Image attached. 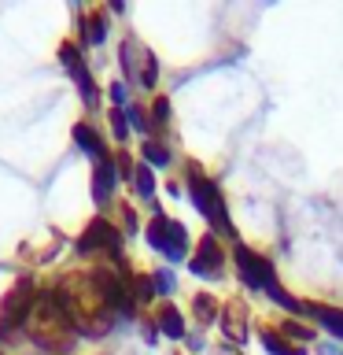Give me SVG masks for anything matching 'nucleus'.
I'll list each match as a JSON object with an SVG mask.
<instances>
[{
	"instance_id": "obj_1",
	"label": "nucleus",
	"mask_w": 343,
	"mask_h": 355,
	"mask_svg": "<svg viewBox=\"0 0 343 355\" xmlns=\"http://www.w3.org/2000/svg\"><path fill=\"white\" fill-rule=\"evenodd\" d=\"M188 189H192V204L203 211V215L214 222L218 230H225V233H232V226H229V215H225V204H221V196H218V189H214V182H207V178H199V174H192V182H188Z\"/></svg>"
},
{
	"instance_id": "obj_2",
	"label": "nucleus",
	"mask_w": 343,
	"mask_h": 355,
	"mask_svg": "<svg viewBox=\"0 0 343 355\" xmlns=\"http://www.w3.org/2000/svg\"><path fill=\"white\" fill-rule=\"evenodd\" d=\"M122 67H126V74L133 78V82L140 85H155V78H159V67H155V55L148 49H140L137 41H126L122 44Z\"/></svg>"
},
{
	"instance_id": "obj_3",
	"label": "nucleus",
	"mask_w": 343,
	"mask_h": 355,
	"mask_svg": "<svg viewBox=\"0 0 343 355\" xmlns=\"http://www.w3.org/2000/svg\"><path fill=\"white\" fill-rule=\"evenodd\" d=\"M30 307H33V285L30 282H19L4 296V304H0V329H15L19 322L30 315Z\"/></svg>"
},
{
	"instance_id": "obj_4",
	"label": "nucleus",
	"mask_w": 343,
	"mask_h": 355,
	"mask_svg": "<svg viewBox=\"0 0 343 355\" xmlns=\"http://www.w3.org/2000/svg\"><path fill=\"white\" fill-rule=\"evenodd\" d=\"M237 263H240V277H243V285H251V288H270V285H277V282H273V266L266 263L262 255L248 252L243 244L237 248Z\"/></svg>"
},
{
	"instance_id": "obj_5",
	"label": "nucleus",
	"mask_w": 343,
	"mask_h": 355,
	"mask_svg": "<svg viewBox=\"0 0 343 355\" xmlns=\"http://www.w3.org/2000/svg\"><path fill=\"white\" fill-rule=\"evenodd\" d=\"M96 248H104L111 255L122 252V233L111 226V222H104V218H93L89 230L82 233V252H96Z\"/></svg>"
},
{
	"instance_id": "obj_6",
	"label": "nucleus",
	"mask_w": 343,
	"mask_h": 355,
	"mask_svg": "<svg viewBox=\"0 0 343 355\" xmlns=\"http://www.w3.org/2000/svg\"><path fill=\"white\" fill-rule=\"evenodd\" d=\"M221 263H225V255H221L218 237H203V241H199V248H196V255H192V274H199V277H218V274H221Z\"/></svg>"
},
{
	"instance_id": "obj_7",
	"label": "nucleus",
	"mask_w": 343,
	"mask_h": 355,
	"mask_svg": "<svg viewBox=\"0 0 343 355\" xmlns=\"http://www.w3.org/2000/svg\"><path fill=\"white\" fill-rule=\"evenodd\" d=\"M59 55H63V63H66V71H71L74 78H77V85H82V100L89 107L96 104V85H93V78L85 74V67H82V55L74 52V44H63L59 49Z\"/></svg>"
},
{
	"instance_id": "obj_8",
	"label": "nucleus",
	"mask_w": 343,
	"mask_h": 355,
	"mask_svg": "<svg viewBox=\"0 0 343 355\" xmlns=\"http://www.w3.org/2000/svg\"><path fill=\"white\" fill-rule=\"evenodd\" d=\"M306 315H314L321 326H325L332 337H340L343 340V311H332V307H317V304H310L306 307Z\"/></svg>"
},
{
	"instance_id": "obj_9",
	"label": "nucleus",
	"mask_w": 343,
	"mask_h": 355,
	"mask_svg": "<svg viewBox=\"0 0 343 355\" xmlns=\"http://www.w3.org/2000/svg\"><path fill=\"white\" fill-rule=\"evenodd\" d=\"M159 329L166 333V337H185V318H181V311H177L174 304L159 307Z\"/></svg>"
},
{
	"instance_id": "obj_10",
	"label": "nucleus",
	"mask_w": 343,
	"mask_h": 355,
	"mask_svg": "<svg viewBox=\"0 0 343 355\" xmlns=\"http://www.w3.org/2000/svg\"><path fill=\"white\" fill-rule=\"evenodd\" d=\"M163 252H166V259H185V226L181 222H170V230H166V244H163Z\"/></svg>"
},
{
	"instance_id": "obj_11",
	"label": "nucleus",
	"mask_w": 343,
	"mask_h": 355,
	"mask_svg": "<svg viewBox=\"0 0 343 355\" xmlns=\"http://www.w3.org/2000/svg\"><path fill=\"white\" fill-rule=\"evenodd\" d=\"M115 163H111V159H100L96 163V200H100V204H104V200L111 196V189H115Z\"/></svg>"
},
{
	"instance_id": "obj_12",
	"label": "nucleus",
	"mask_w": 343,
	"mask_h": 355,
	"mask_svg": "<svg viewBox=\"0 0 343 355\" xmlns=\"http://www.w3.org/2000/svg\"><path fill=\"white\" fill-rule=\"evenodd\" d=\"M74 141L82 144V148H85L89 155H93L96 163H100V159H107V155H104V141H100L89 126H74Z\"/></svg>"
},
{
	"instance_id": "obj_13",
	"label": "nucleus",
	"mask_w": 343,
	"mask_h": 355,
	"mask_svg": "<svg viewBox=\"0 0 343 355\" xmlns=\"http://www.w3.org/2000/svg\"><path fill=\"white\" fill-rule=\"evenodd\" d=\"M225 333L237 344L248 337V333H243V304H229V311H225Z\"/></svg>"
},
{
	"instance_id": "obj_14",
	"label": "nucleus",
	"mask_w": 343,
	"mask_h": 355,
	"mask_svg": "<svg viewBox=\"0 0 343 355\" xmlns=\"http://www.w3.org/2000/svg\"><path fill=\"white\" fill-rule=\"evenodd\" d=\"M262 344L270 355H306L303 348H295V344H288L284 337H277V333H262Z\"/></svg>"
},
{
	"instance_id": "obj_15",
	"label": "nucleus",
	"mask_w": 343,
	"mask_h": 355,
	"mask_svg": "<svg viewBox=\"0 0 343 355\" xmlns=\"http://www.w3.org/2000/svg\"><path fill=\"white\" fill-rule=\"evenodd\" d=\"M192 311H196V318L207 326V322H214V315H218V300L207 296V293H199V296L192 300Z\"/></svg>"
},
{
	"instance_id": "obj_16",
	"label": "nucleus",
	"mask_w": 343,
	"mask_h": 355,
	"mask_svg": "<svg viewBox=\"0 0 343 355\" xmlns=\"http://www.w3.org/2000/svg\"><path fill=\"white\" fill-rule=\"evenodd\" d=\"M82 30H85V41H89V44H100V41L107 37V19H104V15H89Z\"/></svg>"
},
{
	"instance_id": "obj_17",
	"label": "nucleus",
	"mask_w": 343,
	"mask_h": 355,
	"mask_svg": "<svg viewBox=\"0 0 343 355\" xmlns=\"http://www.w3.org/2000/svg\"><path fill=\"white\" fill-rule=\"evenodd\" d=\"M166 230H170V218H166V215H155V218H151V226H148V244H151V248H159V252H163Z\"/></svg>"
},
{
	"instance_id": "obj_18",
	"label": "nucleus",
	"mask_w": 343,
	"mask_h": 355,
	"mask_svg": "<svg viewBox=\"0 0 343 355\" xmlns=\"http://www.w3.org/2000/svg\"><path fill=\"white\" fill-rule=\"evenodd\" d=\"M133 182H137V193L140 196H151L155 193V178H151L148 166H137V171H133Z\"/></svg>"
},
{
	"instance_id": "obj_19",
	"label": "nucleus",
	"mask_w": 343,
	"mask_h": 355,
	"mask_svg": "<svg viewBox=\"0 0 343 355\" xmlns=\"http://www.w3.org/2000/svg\"><path fill=\"white\" fill-rule=\"evenodd\" d=\"M140 152H144V159H148V163H155V166H166V163H170V152H166L163 144H151V141H148Z\"/></svg>"
},
{
	"instance_id": "obj_20",
	"label": "nucleus",
	"mask_w": 343,
	"mask_h": 355,
	"mask_svg": "<svg viewBox=\"0 0 343 355\" xmlns=\"http://www.w3.org/2000/svg\"><path fill=\"white\" fill-rule=\"evenodd\" d=\"M151 285L159 288L163 296H170L174 288H177V282H174V274H170V270H155V277H151Z\"/></svg>"
},
{
	"instance_id": "obj_21",
	"label": "nucleus",
	"mask_w": 343,
	"mask_h": 355,
	"mask_svg": "<svg viewBox=\"0 0 343 355\" xmlns=\"http://www.w3.org/2000/svg\"><path fill=\"white\" fill-rule=\"evenodd\" d=\"M133 293H137V300H151L155 296V285L148 282V277H133Z\"/></svg>"
},
{
	"instance_id": "obj_22",
	"label": "nucleus",
	"mask_w": 343,
	"mask_h": 355,
	"mask_svg": "<svg viewBox=\"0 0 343 355\" xmlns=\"http://www.w3.org/2000/svg\"><path fill=\"white\" fill-rule=\"evenodd\" d=\"M111 130H115V137H118V141H122V137H126V133H129V126H126V115H122L118 107L111 111Z\"/></svg>"
},
{
	"instance_id": "obj_23",
	"label": "nucleus",
	"mask_w": 343,
	"mask_h": 355,
	"mask_svg": "<svg viewBox=\"0 0 343 355\" xmlns=\"http://www.w3.org/2000/svg\"><path fill=\"white\" fill-rule=\"evenodd\" d=\"M126 122H129L133 130H140V133L148 130V122H144V111H140V107H126Z\"/></svg>"
},
{
	"instance_id": "obj_24",
	"label": "nucleus",
	"mask_w": 343,
	"mask_h": 355,
	"mask_svg": "<svg viewBox=\"0 0 343 355\" xmlns=\"http://www.w3.org/2000/svg\"><path fill=\"white\" fill-rule=\"evenodd\" d=\"M151 111H155V122H166V115H170V104H166V100L159 96V100H155V107H151Z\"/></svg>"
},
{
	"instance_id": "obj_25",
	"label": "nucleus",
	"mask_w": 343,
	"mask_h": 355,
	"mask_svg": "<svg viewBox=\"0 0 343 355\" xmlns=\"http://www.w3.org/2000/svg\"><path fill=\"white\" fill-rule=\"evenodd\" d=\"M126 85H122V82H115V85H111V100H115V104H126Z\"/></svg>"
},
{
	"instance_id": "obj_26",
	"label": "nucleus",
	"mask_w": 343,
	"mask_h": 355,
	"mask_svg": "<svg viewBox=\"0 0 343 355\" xmlns=\"http://www.w3.org/2000/svg\"><path fill=\"white\" fill-rule=\"evenodd\" d=\"M284 333H292V337H299V340H306V337H314V329H303V326H284Z\"/></svg>"
},
{
	"instance_id": "obj_27",
	"label": "nucleus",
	"mask_w": 343,
	"mask_h": 355,
	"mask_svg": "<svg viewBox=\"0 0 343 355\" xmlns=\"http://www.w3.org/2000/svg\"><path fill=\"white\" fill-rule=\"evenodd\" d=\"M126 230H129V233H133V230H137V215H133V211H129V207H126Z\"/></svg>"
}]
</instances>
